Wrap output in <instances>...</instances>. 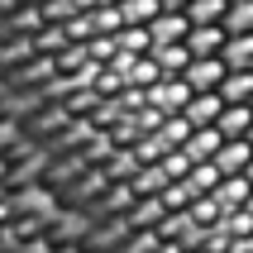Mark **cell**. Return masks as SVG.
<instances>
[{
    "mask_svg": "<svg viewBox=\"0 0 253 253\" xmlns=\"http://www.w3.org/2000/svg\"><path fill=\"white\" fill-rule=\"evenodd\" d=\"M120 14H125V24H153L163 14V0H120Z\"/></svg>",
    "mask_w": 253,
    "mask_h": 253,
    "instance_id": "obj_10",
    "label": "cell"
},
{
    "mask_svg": "<svg viewBox=\"0 0 253 253\" xmlns=\"http://www.w3.org/2000/svg\"><path fill=\"white\" fill-rule=\"evenodd\" d=\"M215 125H220L225 139H249V129H253V105H225V115H220Z\"/></svg>",
    "mask_w": 253,
    "mask_h": 253,
    "instance_id": "obj_7",
    "label": "cell"
},
{
    "mask_svg": "<svg viewBox=\"0 0 253 253\" xmlns=\"http://www.w3.org/2000/svg\"><path fill=\"white\" fill-rule=\"evenodd\" d=\"M186 82H191V91H220L229 77V62L225 53H211V57H191V67L182 72Z\"/></svg>",
    "mask_w": 253,
    "mask_h": 253,
    "instance_id": "obj_1",
    "label": "cell"
},
{
    "mask_svg": "<svg viewBox=\"0 0 253 253\" xmlns=\"http://www.w3.org/2000/svg\"><path fill=\"white\" fill-rule=\"evenodd\" d=\"M220 96H225L229 105H253V67H229Z\"/></svg>",
    "mask_w": 253,
    "mask_h": 253,
    "instance_id": "obj_6",
    "label": "cell"
},
{
    "mask_svg": "<svg viewBox=\"0 0 253 253\" xmlns=\"http://www.w3.org/2000/svg\"><path fill=\"white\" fill-rule=\"evenodd\" d=\"M229 29H253V0H234V10H229Z\"/></svg>",
    "mask_w": 253,
    "mask_h": 253,
    "instance_id": "obj_11",
    "label": "cell"
},
{
    "mask_svg": "<svg viewBox=\"0 0 253 253\" xmlns=\"http://www.w3.org/2000/svg\"><path fill=\"white\" fill-rule=\"evenodd\" d=\"M163 10H168V14H182V10H191V0H163Z\"/></svg>",
    "mask_w": 253,
    "mask_h": 253,
    "instance_id": "obj_12",
    "label": "cell"
},
{
    "mask_svg": "<svg viewBox=\"0 0 253 253\" xmlns=\"http://www.w3.org/2000/svg\"><path fill=\"white\" fill-rule=\"evenodd\" d=\"M249 177H253V163H249Z\"/></svg>",
    "mask_w": 253,
    "mask_h": 253,
    "instance_id": "obj_13",
    "label": "cell"
},
{
    "mask_svg": "<svg viewBox=\"0 0 253 253\" xmlns=\"http://www.w3.org/2000/svg\"><path fill=\"white\" fill-rule=\"evenodd\" d=\"M249 206H253V196H249Z\"/></svg>",
    "mask_w": 253,
    "mask_h": 253,
    "instance_id": "obj_15",
    "label": "cell"
},
{
    "mask_svg": "<svg viewBox=\"0 0 253 253\" xmlns=\"http://www.w3.org/2000/svg\"><path fill=\"white\" fill-rule=\"evenodd\" d=\"M225 62L229 67H253V29H229Z\"/></svg>",
    "mask_w": 253,
    "mask_h": 253,
    "instance_id": "obj_8",
    "label": "cell"
},
{
    "mask_svg": "<svg viewBox=\"0 0 253 253\" xmlns=\"http://www.w3.org/2000/svg\"><path fill=\"white\" fill-rule=\"evenodd\" d=\"M182 148H186L191 163H211V158L225 148V134H220V125H201V129H191V139H186Z\"/></svg>",
    "mask_w": 253,
    "mask_h": 253,
    "instance_id": "obj_2",
    "label": "cell"
},
{
    "mask_svg": "<svg viewBox=\"0 0 253 253\" xmlns=\"http://www.w3.org/2000/svg\"><path fill=\"white\" fill-rule=\"evenodd\" d=\"M215 163H220V172H249L253 163V139H225V148L215 153Z\"/></svg>",
    "mask_w": 253,
    "mask_h": 253,
    "instance_id": "obj_5",
    "label": "cell"
},
{
    "mask_svg": "<svg viewBox=\"0 0 253 253\" xmlns=\"http://www.w3.org/2000/svg\"><path fill=\"white\" fill-rule=\"evenodd\" d=\"M229 43V24H196L191 34H186V48L196 57H211V53H225Z\"/></svg>",
    "mask_w": 253,
    "mask_h": 253,
    "instance_id": "obj_4",
    "label": "cell"
},
{
    "mask_svg": "<svg viewBox=\"0 0 253 253\" xmlns=\"http://www.w3.org/2000/svg\"><path fill=\"white\" fill-rule=\"evenodd\" d=\"M225 105H229V100L220 96V91H196V96L186 100V110H182V115L201 129V125H215V120L225 115Z\"/></svg>",
    "mask_w": 253,
    "mask_h": 253,
    "instance_id": "obj_3",
    "label": "cell"
},
{
    "mask_svg": "<svg viewBox=\"0 0 253 253\" xmlns=\"http://www.w3.org/2000/svg\"><path fill=\"white\" fill-rule=\"evenodd\" d=\"M229 10L234 0H191V24H229Z\"/></svg>",
    "mask_w": 253,
    "mask_h": 253,
    "instance_id": "obj_9",
    "label": "cell"
},
{
    "mask_svg": "<svg viewBox=\"0 0 253 253\" xmlns=\"http://www.w3.org/2000/svg\"><path fill=\"white\" fill-rule=\"evenodd\" d=\"M249 139H253V129H249Z\"/></svg>",
    "mask_w": 253,
    "mask_h": 253,
    "instance_id": "obj_14",
    "label": "cell"
}]
</instances>
